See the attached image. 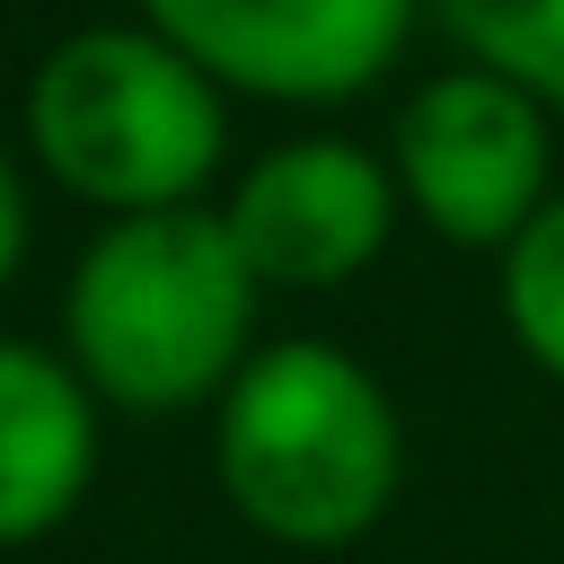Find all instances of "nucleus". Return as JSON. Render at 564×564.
Masks as SVG:
<instances>
[{"instance_id":"obj_6","label":"nucleus","mask_w":564,"mask_h":564,"mask_svg":"<svg viewBox=\"0 0 564 564\" xmlns=\"http://www.w3.org/2000/svg\"><path fill=\"white\" fill-rule=\"evenodd\" d=\"M220 220H229L238 256L256 264V282L326 291V282H352L388 247V229H397V167H379L361 141L308 132V141L264 150L238 176Z\"/></svg>"},{"instance_id":"obj_10","label":"nucleus","mask_w":564,"mask_h":564,"mask_svg":"<svg viewBox=\"0 0 564 564\" xmlns=\"http://www.w3.org/2000/svg\"><path fill=\"white\" fill-rule=\"evenodd\" d=\"M18 256H26V185H18V167L0 150V282L18 273Z\"/></svg>"},{"instance_id":"obj_5","label":"nucleus","mask_w":564,"mask_h":564,"mask_svg":"<svg viewBox=\"0 0 564 564\" xmlns=\"http://www.w3.org/2000/svg\"><path fill=\"white\" fill-rule=\"evenodd\" d=\"M141 18L220 88L326 106L405 53L414 0H141Z\"/></svg>"},{"instance_id":"obj_3","label":"nucleus","mask_w":564,"mask_h":564,"mask_svg":"<svg viewBox=\"0 0 564 564\" xmlns=\"http://www.w3.org/2000/svg\"><path fill=\"white\" fill-rule=\"evenodd\" d=\"M26 141L53 185L123 220V212L194 203L229 123H220V79L194 70L167 35L79 26L26 79Z\"/></svg>"},{"instance_id":"obj_7","label":"nucleus","mask_w":564,"mask_h":564,"mask_svg":"<svg viewBox=\"0 0 564 564\" xmlns=\"http://www.w3.org/2000/svg\"><path fill=\"white\" fill-rule=\"evenodd\" d=\"M97 467V405L70 361L0 335V546L53 538Z\"/></svg>"},{"instance_id":"obj_4","label":"nucleus","mask_w":564,"mask_h":564,"mask_svg":"<svg viewBox=\"0 0 564 564\" xmlns=\"http://www.w3.org/2000/svg\"><path fill=\"white\" fill-rule=\"evenodd\" d=\"M397 185L458 247H511L546 212V106L502 70H441L397 115Z\"/></svg>"},{"instance_id":"obj_2","label":"nucleus","mask_w":564,"mask_h":564,"mask_svg":"<svg viewBox=\"0 0 564 564\" xmlns=\"http://www.w3.org/2000/svg\"><path fill=\"white\" fill-rule=\"evenodd\" d=\"M397 458L405 441H397L388 388L317 335L264 344L220 388V414H212L220 494L273 546H352L388 511Z\"/></svg>"},{"instance_id":"obj_1","label":"nucleus","mask_w":564,"mask_h":564,"mask_svg":"<svg viewBox=\"0 0 564 564\" xmlns=\"http://www.w3.org/2000/svg\"><path fill=\"white\" fill-rule=\"evenodd\" d=\"M256 291L264 282L238 256L220 212L203 203L123 212L88 238L62 291L70 370L132 414H185L247 370L238 352H247Z\"/></svg>"},{"instance_id":"obj_9","label":"nucleus","mask_w":564,"mask_h":564,"mask_svg":"<svg viewBox=\"0 0 564 564\" xmlns=\"http://www.w3.org/2000/svg\"><path fill=\"white\" fill-rule=\"evenodd\" d=\"M502 317H511L520 352L564 388V203H546L502 247Z\"/></svg>"},{"instance_id":"obj_8","label":"nucleus","mask_w":564,"mask_h":564,"mask_svg":"<svg viewBox=\"0 0 564 564\" xmlns=\"http://www.w3.org/2000/svg\"><path fill=\"white\" fill-rule=\"evenodd\" d=\"M432 18L538 106H564V0H432Z\"/></svg>"}]
</instances>
